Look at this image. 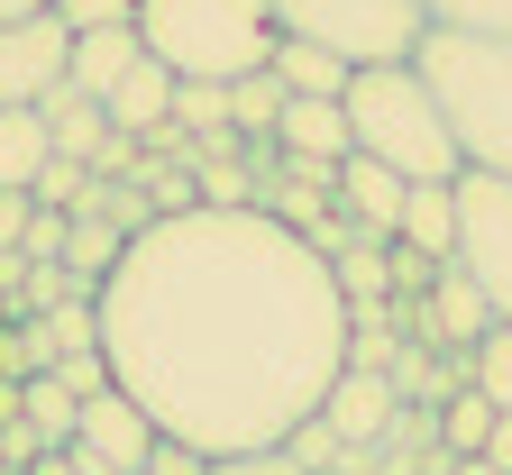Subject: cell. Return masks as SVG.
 Here are the masks:
<instances>
[{"label":"cell","mask_w":512,"mask_h":475,"mask_svg":"<svg viewBox=\"0 0 512 475\" xmlns=\"http://www.w3.org/2000/svg\"><path fill=\"white\" fill-rule=\"evenodd\" d=\"M403 192H412V183H403L394 165H375V156H357V147H348V156H339V174H330V211H339L357 238H394Z\"/></svg>","instance_id":"obj_10"},{"label":"cell","mask_w":512,"mask_h":475,"mask_svg":"<svg viewBox=\"0 0 512 475\" xmlns=\"http://www.w3.org/2000/svg\"><path fill=\"white\" fill-rule=\"evenodd\" d=\"M174 128L192 147H229V83H174Z\"/></svg>","instance_id":"obj_19"},{"label":"cell","mask_w":512,"mask_h":475,"mask_svg":"<svg viewBox=\"0 0 512 475\" xmlns=\"http://www.w3.org/2000/svg\"><path fill=\"white\" fill-rule=\"evenodd\" d=\"M37 10H55V0H0V19H37Z\"/></svg>","instance_id":"obj_29"},{"label":"cell","mask_w":512,"mask_h":475,"mask_svg":"<svg viewBox=\"0 0 512 475\" xmlns=\"http://www.w3.org/2000/svg\"><path fill=\"white\" fill-rule=\"evenodd\" d=\"M138 475H211V457L192 448V439H165V430H156V448H147V466H138Z\"/></svg>","instance_id":"obj_25"},{"label":"cell","mask_w":512,"mask_h":475,"mask_svg":"<svg viewBox=\"0 0 512 475\" xmlns=\"http://www.w3.org/2000/svg\"><path fill=\"white\" fill-rule=\"evenodd\" d=\"M266 74H275L284 92H302V101H339L357 64L330 55V46H311V37H275V64H266Z\"/></svg>","instance_id":"obj_15"},{"label":"cell","mask_w":512,"mask_h":475,"mask_svg":"<svg viewBox=\"0 0 512 475\" xmlns=\"http://www.w3.org/2000/svg\"><path fill=\"white\" fill-rule=\"evenodd\" d=\"M339 110H348L357 156L394 165L403 183H458L467 174L458 165V138H448V119H439V101H430V83L412 74V64H357L348 92H339Z\"/></svg>","instance_id":"obj_4"},{"label":"cell","mask_w":512,"mask_h":475,"mask_svg":"<svg viewBox=\"0 0 512 475\" xmlns=\"http://www.w3.org/2000/svg\"><path fill=\"white\" fill-rule=\"evenodd\" d=\"M394 247L448 265V247H458V183H412L403 192V220H394Z\"/></svg>","instance_id":"obj_14"},{"label":"cell","mask_w":512,"mask_h":475,"mask_svg":"<svg viewBox=\"0 0 512 475\" xmlns=\"http://www.w3.org/2000/svg\"><path fill=\"white\" fill-rule=\"evenodd\" d=\"M110 384L202 457L284 448L348 366V293L275 211H165L92 293Z\"/></svg>","instance_id":"obj_1"},{"label":"cell","mask_w":512,"mask_h":475,"mask_svg":"<svg viewBox=\"0 0 512 475\" xmlns=\"http://www.w3.org/2000/svg\"><path fill=\"white\" fill-rule=\"evenodd\" d=\"M430 28H476V37H512V0H421Z\"/></svg>","instance_id":"obj_23"},{"label":"cell","mask_w":512,"mask_h":475,"mask_svg":"<svg viewBox=\"0 0 512 475\" xmlns=\"http://www.w3.org/2000/svg\"><path fill=\"white\" fill-rule=\"evenodd\" d=\"M448 265L512 320V174H458V247Z\"/></svg>","instance_id":"obj_6"},{"label":"cell","mask_w":512,"mask_h":475,"mask_svg":"<svg viewBox=\"0 0 512 475\" xmlns=\"http://www.w3.org/2000/svg\"><path fill=\"white\" fill-rule=\"evenodd\" d=\"M275 147H284V165H339L357 138H348V110H339V101H302V92H284Z\"/></svg>","instance_id":"obj_13"},{"label":"cell","mask_w":512,"mask_h":475,"mask_svg":"<svg viewBox=\"0 0 512 475\" xmlns=\"http://www.w3.org/2000/svg\"><path fill=\"white\" fill-rule=\"evenodd\" d=\"M138 55H147V37H138V28H83V37H74V83H83L92 101H110V92H119V74H128Z\"/></svg>","instance_id":"obj_16"},{"label":"cell","mask_w":512,"mask_h":475,"mask_svg":"<svg viewBox=\"0 0 512 475\" xmlns=\"http://www.w3.org/2000/svg\"><path fill=\"white\" fill-rule=\"evenodd\" d=\"M211 475H302L293 448H238V457H211Z\"/></svg>","instance_id":"obj_26"},{"label":"cell","mask_w":512,"mask_h":475,"mask_svg":"<svg viewBox=\"0 0 512 475\" xmlns=\"http://www.w3.org/2000/svg\"><path fill=\"white\" fill-rule=\"evenodd\" d=\"M28 220H37V201H28V192H0V256H19Z\"/></svg>","instance_id":"obj_27"},{"label":"cell","mask_w":512,"mask_h":475,"mask_svg":"<svg viewBox=\"0 0 512 475\" xmlns=\"http://www.w3.org/2000/svg\"><path fill=\"white\" fill-rule=\"evenodd\" d=\"M430 421H439V448H448V457H485L494 402H485L476 384H458V393H439V402H430Z\"/></svg>","instance_id":"obj_18"},{"label":"cell","mask_w":512,"mask_h":475,"mask_svg":"<svg viewBox=\"0 0 512 475\" xmlns=\"http://www.w3.org/2000/svg\"><path fill=\"white\" fill-rule=\"evenodd\" d=\"M74 412H83V393L64 384L55 366H46V375H28V402H19V421H28L46 448H64V439H74Z\"/></svg>","instance_id":"obj_20"},{"label":"cell","mask_w":512,"mask_h":475,"mask_svg":"<svg viewBox=\"0 0 512 475\" xmlns=\"http://www.w3.org/2000/svg\"><path fill=\"white\" fill-rule=\"evenodd\" d=\"M485 466L512 475V412H494V430H485Z\"/></svg>","instance_id":"obj_28"},{"label":"cell","mask_w":512,"mask_h":475,"mask_svg":"<svg viewBox=\"0 0 512 475\" xmlns=\"http://www.w3.org/2000/svg\"><path fill=\"white\" fill-rule=\"evenodd\" d=\"M494 329V302L458 275V265H439V275H430V293H421V338H439V348H476V338Z\"/></svg>","instance_id":"obj_11"},{"label":"cell","mask_w":512,"mask_h":475,"mask_svg":"<svg viewBox=\"0 0 512 475\" xmlns=\"http://www.w3.org/2000/svg\"><path fill=\"white\" fill-rule=\"evenodd\" d=\"M284 37H311L348 64H412V46L430 37L421 0H266Z\"/></svg>","instance_id":"obj_5"},{"label":"cell","mask_w":512,"mask_h":475,"mask_svg":"<svg viewBox=\"0 0 512 475\" xmlns=\"http://www.w3.org/2000/svg\"><path fill=\"white\" fill-rule=\"evenodd\" d=\"M55 19L74 28V37L83 28H138V0H55Z\"/></svg>","instance_id":"obj_24"},{"label":"cell","mask_w":512,"mask_h":475,"mask_svg":"<svg viewBox=\"0 0 512 475\" xmlns=\"http://www.w3.org/2000/svg\"><path fill=\"white\" fill-rule=\"evenodd\" d=\"M467 384L494 402V412H512V320H494L476 348H467Z\"/></svg>","instance_id":"obj_21"},{"label":"cell","mask_w":512,"mask_h":475,"mask_svg":"<svg viewBox=\"0 0 512 475\" xmlns=\"http://www.w3.org/2000/svg\"><path fill=\"white\" fill-rule=\"evenodd\" d=\"M412 74L430 83L467 174H512V37L476 28H430L412 46Z\"/></svg>","instance_id":"obj_2"},{"label":"cell","mask_w":512,"mask_h":475,"mask_svg":"<svg viewBox=\"0 0 512 475\" xmlns=\"http://www.w3.org/2000/svg\"><path fill=\"white\" fill-rule=\"evenodd\" d=\"M320 421H330L348 448L375 457L384 439L403 430V393H394V375H384V366H339V384L320 393Z\"/></svg>","instance_id":"obj_8"},{"label":"cell","mask_w":512,"mask_h":475,"mask_svg":"<svg viewBox=\"0 0 512 475\" xmlns=\"http://www.w3.org/2000/svg\"><path fill=\"white\" fill-rule=\"evenodd\" d=\"M64 74H74V28H64L55 10L0 19V110H37Z\"/></svg>","instance_id":"obj_7"},{"label":"cell","mask_w":512,"mask_h":475,"mask_svg":"<svg viewBox=\"0 0 512 475\" xmlns=\"http://www.w3.org/2000/svg\"><path fill=\"white\" fill-rule=\"evenodd\" d=\"M74 448H92V457L119 466V475H138L147 448H156V421H147L119 384H101V393H83V412H74Z\"/></svg>","instance_id":"obj_9"},{"label":"cell","mask_w":512,"mask_h":475,"mask_svg":"<svg viewBox=\"0 0 512 475\" xmlns=\"http://www.w3.org/2000/svg\"><path fill=\"white\" fill-rule=\"evenodd\" d=\"M275 119H284V83H275V74L229 83V128H247V138H275Z\"/></svg>","instance_id":"obj_22"},{"label":"cell","mask_w":512,"mask_h":475,"mask_svg":"<svg viewBox=\"0 0 512 475\" xmlns=\"http://www.w3.org/2000/svg\"><path fill=\"white\" fill-rule=\"evenodd\" d=\"M101 110H110V128H119L128 147H138V138H165V128H174V74H165L156 55H138V64L119 74V92H110Z\"/></svg>","instance_id":"obj_12"},{"label":"cell","mask_w":512,"mask_h":475,"mask_svg":"<svg viewBox=\"0 0 512 475\" xmlns=\"http://www.w3.org/2000/svg\"><path fill=\"white\" fill-rule=\"evenodd\" d=\"M46 156H55L46 119H37V110H0V192H28V183L46 174Z\"/></svg>","instance_id":"obj_17"},{"label":"cell","mask_w":512,"mask_h":475,"mask_svg":"<svg viewBox=\"0 0 512 475\" xmlns=\"http://www.w3.org/2000/svg\"><path fill=\"white\" fill-rule=\"evenodd\" d=\"M138 37L174 83H247L275 64V10L266 0H138Z\"/></svg>","instance_id":"obj_3"},{"label":"cell","mask_w":512,"mask_h":475,"mask_svg":"<svg viewBox=\"0 0 512 475\" xmlns=\"http://www.w3.org/2000/svg\"><path fill=\"white\" fill-rule=\"evenodd\" d=\"M448 475H503V466H485V457H448Z\"/></svg>","instance_id":"obj_30"}]
</instances>
